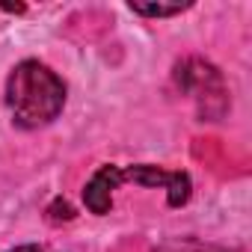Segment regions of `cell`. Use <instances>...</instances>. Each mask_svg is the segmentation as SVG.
I'll return each instance as SVG.
<instances>
[{"instance_id":"obj_1","label":"cell","mask_w":252,"mask_h":252,"mask_svg":"<svg viewBox=\"0 0 252 252\" xmlns=\"http://www.w3.org/2000/svg\"><path fill=\"white\" fill-rule=\"evenodd\" d=\"M6 107L18 128H45L65 107V83L45 63L24 60L6 77Z\"/></svg>"},{"instance_id":"obj_2","label":"cell","mask_w":252,"mask_h":252,"mask_svg":"<svg viewBox=\"0 0 252 252\" xmlns=\"http://www.w3.org/2000/svg\"><path fill=\"white\" fill-rule=\"evenodd\" d=\"M175 86L190 95L196 101V110L202 116V122H217L225 116L228 110V89H225V80L220 74V68L208 60H199V57H187L175 65Z\"/></svg>"},{"instance_id":"obj_3","label":"cell","mask_w":252,"mask_h":252,"mask_svg":"<svg viewBox=\"0 0 252 252\" xmlns=\"http://www.w3.org/2000/svg\"><path fill=\"white\" fill-rule=\"evenodd\" d=\"M122 178H125V181H134V184H140V187H166V202H169V208L187 205L190 190H193L187 172H166V169L152 166V163L125 166V169H122Z\"/></svg>"},{"instance_id":"obj_4","label":"cell","mask_w":252,"mask_h":252,"mask_svg":"<svg viewBox=\"0 0 252 252\" xmlns=\"http://www.w3.org/2000/svg\"><path fill=\"white\" fill-rule=\"evenodd\" d=\"M122 184H125L122 166L104 163V166L86 181V187H83V205H86L92 214H98V217L110 214V208H113V193H116Z\"/></svg>"},{"instance_id":"obj_5","label":"cell","mask_w":252,"mask_h":252,"mask_svg":"<svg viewBox=\"0 0 252 252\" xmlns=\"http://www.w3.org/2000/svg\"><path fill=\"white\" fill-rule=\"evenodd\" d=\"M190 3H172V6H163V3H131V12L137 15H146V18H169V15H181Z\"/></svg>"},{"instance_id":"obj_6","label":"cell","mask_w":252,"mask_h":252,"mask_svg":"<svg viewBox=\"0 0 252 252\" xmlns=\"http://www.w3.org/2000/svg\"><path fill=\"white\" fill-rule=\"evenodd\" d=\"M158 252H228V249L214 246V243H199V240H175V243L160 246Z\"/></svg>"},{"instance_id":"obj_7","label":"cell","mask_w":252,"mask_h":252,"mask_svg":"<svg viewBox=\"0 0 252 252\" xmlns=\"http://www.w3.org/2000/svg\"><path fill=\"white\" fill-rule=\"evenodd\" d=\"M48 220H51V222H60V220L68 222V220H74V208H71L65 199H57V202L48 208Z\"/></svg>"},{"instance_id":"obj_8","label":"cell","mask_w":252,"mask_h":252,"mask_svg":"<svg viewBox=\"0 0 252 252\" xmlns=\"http://www.w3.org/2000/svg\"><path fill=\"white\" fill-rule=\"evenodd\" d=\"M9 252H45L39 243H24V246H15V249H9Z\"/></svg>"}]
</instances>
